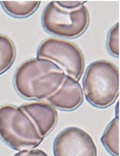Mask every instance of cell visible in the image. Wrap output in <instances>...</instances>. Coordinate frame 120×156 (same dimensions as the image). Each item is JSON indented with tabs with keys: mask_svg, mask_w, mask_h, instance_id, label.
<instances>
[{
	"mask_svg": "<svg viewBox=\"0 0 120 156\" xmlns=\"http://www.w3.org/2000/svg\"><path fill=\"white\" fill-rule=\"evenodd\" d=\"M65 76V71L51 60L31 58L16 69L14 86L25 99L44 101L59 88Z\"/></svg>",
	"mask_w": 120,
	"mask_h": 156,
	"instance_id": "obj_1",
	"label": "cell"
},
{
	"mask_svg": "<svg viewBox=\"0 0 120 156\" xmlns=\"http://www.w3.org/2000/svg\"><path fill=\"white\" fill-rule=\"evenodd\" d=\"M83 84L87 101L95 107L106 108L119 94L118 68L106 60L94 61L86 69Z\"/></svg>",
	"mask_w": 120,
	"mask_h": 156,
	"instance_id": "obj_2",
	"label": "cell"
},
{
	"mask_svg": "<svg viewBox=\"0 0 120 156\" xmlns=\"http://www.w3.org/2000/svg\"><path fill=\"white\" fill-rule=\"evenodd\" d=\"M0 138L15 150H31L43 141L35 124L20 107L0 106Z\"/></svg>",
	"mask_w": 120,
	"mask_h": 156,
	"instance_id": "obj_3",
	"label": "cell"
},
{
	"mask_svg": "<svg viewBox=\"0 0 120 156\" xmlns=\"http://www.w3.org/2000/svg\"><path fill=\"white\" fill-rule=\"evenodd\" d=\"M89 12L83 5L73 10L60 8L56 1L46 5L42 13V25L46 32L65 39L82 35L89 25Z\"/></svg>",
	"mask_w": 120,
	"mask_h": 156,
	"instance_id": "obj_4",
	"label": "cell"
},
{
	"mask_svg": "<svg viewBox=\"0 0 120 156\" xmlns=\"http://www.w3.org/2000/svg\"><path fill=\"white\" fill-rule=\"evenodd\" d=\"M37 58L51 60L65 71L66 76L78 82L83 76L85 60L82 50L76 44L58 38H49L42 42Z\"/></svg>",
	"mask_w": 120,
	"mask_h": 156,
	"instance_id": "obj_5",
	"label": "cell"
},
{
	"mask_svg": "<svg viewBox=\"0 0 120 156\" xmlns=\"http://www.w3.org/2000/svg\"><path fill=\"white\" fill-rule=\"evenodd\" d=\"M54 156H97V149L92 137L76 127L61 131L53 143Z\"/></svg>",
	"mask_w": 120,
	"mask_h": 156,
	"instance_id": "obj_6",
	"label": "cell"
},
{
	"mask_svg": "<svg viewBox=\"0 0 120 156\" xmlns=\"http://www.w3.org/2000/svg\"><path fill=\"white\" fill-rule=\"evenodd\" d=\"M46 101L60 110L74 111L83 102V87L79 82L66 76L59 88Z\"/></svg>",
	"mask_w": 120,
	"mask_h": 156,
	"instance_id": "obj_7",
	"label": "cell"
},
{
	"mask_svg": "<svg viewBox=\"0 0 120 156\" xmlns=\"http://www.w3.org/2000/svg\"><path fill=\"white\" fill-rule=\"evenodd\" d=\"M20 107L32 119L42 137L46 136L55 128L58 120V112L49 103L35 101L23 104Z\"/></svg>",
	"mask_w": 120,
	"mask_h": 156,
	"instance_id": "obj_8",
	"label": "cell"
},
{
	"mask_svg": "<svg viewBox=\"0 0 120 156\" xmlns=\"http://www.w3.org/2000/svg\"><path fill=\"white\" fill-rule=\"evenodd\" d=\"M5 11L16 18H24L34 14L41 5L40 1H2Z\"/></svg>",
	"mask_w": 120,
	"mask_h": 156,
	"instance_id": "obj_9",
	"label": "cell"
},
{
	"mask_svg": "<svg viewBox=\"0 0 120 156\" xmlns=\"http://www.w3.org/2000/svg\"><path fill=\"white\" fill-rule=\"evenodd\" d=\"M118 129H119V119L116 117L110 122L105 129L101 137L103 146L112 156H119L118 149Z\"/></svg>",
	"mask_w": 120,
	"mask_h": 156,
	"instance_id": "obj_10",
	"label": "cell"
},
{
	"mask_svg": "<svg viewBox=\"0 0 120 156\" xmlns=\"http://www.w3.org/2000/svg\"><path fill=\"white\" fill-rule=\"evenodd\" d=\"M16 56V50L14 42L8 36L0 34V75L10 68Z\"/></svg>",
	"mask_w": 120,
	"mask_h": 156,
	"instance_id": "obj_11",
	"label": "cell"
},
{
	"mask_svg": "<svg viewBox=\"0 0 120 156\" xmlns=\"http://www.w3.org/2000/svg\"><path fill=\"white\" fill-rule=\"evenodd\" d=\"M118 23H116L115 25L110 29L107 34L106 39V47L109 53L111 56L118 58L119 56V30H118Z\"/></svg>",
	"mask_w": 120,
	"mask_h": 156,
	"instance_id": "obj_12",
	"label": "cell"
},
{
	"mask_svg": "<svg viewBox=\"0 0 120 156\" xmlns=\"http://www.w3.org/2000/svg\"><path fill=\"white\" fill-rule=\"evenodd\" d=\"M57 5L66 10H73L85 5L86 1H56Z\"/></svg>",
	"mask_w": 120,
	"mask_h": 156,
	"instance_id": "obj_13",
	"label": "cell"
},
{
	"mask_svg": "<svg viewBox=\"0 0 120 156\" xmlns=\"http://www.w3.org/2000/svg\"><path fill=\"white\" fill-rule=\"evenodd\" d=\"M14 156H48L46 153L40 149H31L20 151Z\"/></svg>",
	"mask_w": 120,
	"mask_h": 156,
	"instance_id": "obj_14",
	"label": "cell"
}]
</instances>
